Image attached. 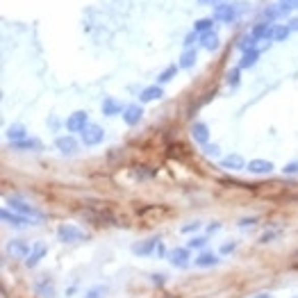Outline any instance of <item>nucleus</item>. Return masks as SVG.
Here are the masks:
<instances>
[{
	"instance_id": "f257e3e1",
	"label": "nucleus",
	"mask_w": 298,
	"mask_h": 298,
	"mask_svg": "<svg viewBox=\"0 0 298 298\" xmlns=\"http://www.w3.org/2000/svg\"><path fill=\"white\" fill-rule=\"evenodd\" d=\"M239 16V7L234 3H219L214 5V12H212V18L219 23H232L234 18Z\"/></svg>"
},
{
	"instance_id": "f03ea898",
	"label": "nucleus",
	"mask_w": 298,
	"mask_h": 298,
	"mask_svg": "<svg viewBox=\"0 0 298 298\" xmlns=\"http://www.w3.org/2000/svg\"><path fill=\"white\" fill-rule=\"evenodd\" d=\"M64 125L68 132H85V128L89 125V112H85V110L73 112V114H68Z\"/></svg>"
},
{
	"instance_id": "7ed1b4c3",
	"label": "nucleus",
	"mask_w": 298,
	"mask_h": 298,
	"mask_svg": "<svg viewBox=\"0 0 298 298\" xmlns=\"http://www.w3.org/2000/svg\"><path fill=\"white\" fill-rule=\"evenodd\" d=\"M9 203V207L14 209V212H18V214H23V216H28V219H32V221H41L43 219V214L39 212L34 205H28V203H23L21 198H9L7 200Z\"/></svg>"
},
{
	"instance_id": "20e7f679",
	"label": "nucleus",
	"mask_w": 298,
	"mask_h": 298,
	"mask_svg": "<svg viewBox=\"0 0 298 298\" xmlns=\"http://www.w3.org/2000/svg\"><path fill=\"white\" fill-rule=\"evenodd\" d=\"M57 239H60L62 243H73V241L85 239V232L77 226H73V223H62V226L57 228Z\"/></svg>"
},
{
	"instance_id": "39448f33",
	"label": "nucleus",
	"mask_w": 298,
	"mask_h": 298,
	"mask_svg": "<svg viewBox=\"0 0 298 298\" xmlns=\"http://www.w3.org/2000/svg\"><path fill=\"white\" fill-rule=\"evenodd\" d=\"M82 134V144L85 146H98L102 144V139H105V130L100 128V125H96V123H89L85 128V132H80Z\"/></svg>"
},
{
	"instance_id": "423d86ee",
	"label": "nucleus",
	"mask_w": 298,
	"mask_h": 298,
	"mask_svg": "<svg viewBox=\"0 0 298 298\" xmlns=\"http://www.w3.org/2000/svg\"><path fill=\"white\" fill-rule=\"evenodd\" d=\"M123 121L125 125H130V128H134V125L141 123V119H144V107H141V102H132V105H125L123 110Z\"/></svg>"
},
{
	"instance_id": "0eeeda50",
	"label": "nucleus",
	"mask_w": 298,
	"mask_h": 298,
	"mask_svg": "<svg viewBox=\"0 0 298 298\" xmlns=\"http://www.w3.org/2000/svg\"><path fill=\"white\" fill-rule=\"evenodd\" d=\"M169 262L173 264L175 268H187L189 264H192V257H189V248H173V251H169Z\"/></svg>"
},
{
	"instance_id": "6e6552de",
	"label": "nucleus",
	"mask_w": 298,
	"mask_h": 298,
	"mask_svg": "<svg viewBox=\"0 0 298 298\" xmlns=\"http://www.w3.org/2000/svg\"><path fill=\"white\" fill-rule=\"evenodd\" d=\"M55 146H57V150H62L64 155L77 153V139H75V137H71V134L57 137V139H55Z\"/></svg>"
},
{
	"instance_id": "1a4fd4ad",
	"label": "nucleus",
	"mask_w": 298,
	"mask_h": 298,
	"mask_svg": "<svg viewBox=\"0 0 298 298\" xmlns=\"http://www.w3.org/2000/svg\"><path fill=\"white\" fill-rule=\"evenodd\" d=\"M273 169H276V166H273V162H268V159H251L246 166V171H251V173H255V175H268Z\"/></svg>"
},
{
	"instance_id": "9d476101",
	"label": "nucleus",
	"mask_w": 298,
	"mask_h": 298,
	"mask_svg": "<svg viewBox=\"0 0 298 298\" xmlns=\"http://www.w3.org/2000/svg\"><path fill=\"white\" fill-rule=\"evenodd\" d=\"M192 137L194 141L200 146H207L209 144V128L203 123V121H196V123L192 125Z\"/></svg>"
},
{
	"instance_id": "9b49d317",
	"label": "nucleus",
	"mask_w": 298,
	"mask_h": 298,
	"mask_svg": "<svg viewBox=\"0 0 298 298\" xmlns=\"http://www.w3.org/2000/svg\"><path fill=\"white\" fill-rule=\"evenodd\" d=\"M3 221H7V226H14V228H28V223H32V219L23 216L18 212H9V209H3Z\"/></svg>"
},
{
	"instance_id": "f8f14e48",
	"label": "nucleus",
	"mask_w": 298,
	"mask_h": 298,
	"mask_svg": "<svg viewBox=\"0 0 298 298\" xmlns=\"http://www.w3.org/2000/svg\"><path fill=\"white\" fill-rule=\"evenodd\" d=\"M34 289L41 298H55V287L48 280V276H39V280L34 282Z\"/></svg>"
},
{
	"instance_id": "ddd939ff",
	"label": "nucleus",
	"mask_w": 298,
	"mask_h": 298,
	"mask_svg": "<svg viewBox=\"0 0 298 298\" xmlns=\"http://www.w3.org/2000/svg\"><path fill=\"white\" fill-rule=\"evenodd\" d=\"M162 96H164L162 85H150V87H146V89L139 94V100H141V105H144V102L159 100V98H162Z\"/></svg>"
},
{
	"instance_id": "4468645a",
	"label": "nucleus",
	"mask_w": 298,
	"mask_h": 298,
	"mask_svg": "<svg viewBox=\"0 0 298 298\" xmlns=\"http://www.w3.org/2000/svg\"><path fill=\"white\" fill-rule=\"evenodd\" d=\"M123 102L121 100H116V98H112V96H107L105 100H102V114L105 116H116V114H123Z\"/></svg>"
},
{
	"instance_id": "2eb2a0df",
	"label": "nucleus",
	"mask_w": 298,
	"mask_h": 298,
	"mask_svg": "<svg viewBox=\"0 0 298 298\" xmlns=\"http://www.w3.org/2000/svg\"><path fill=\"white\" fill-rule=\"evenodd\" d=\"M246 162H243V157L241 155H228V157H223L221 159V169H226V171H243L246 169Z\"/></svg>"
},
{
	"instance_id": "dca6fc26",
	"label": "nucleus",
	"mask_w": 298,
	"mask_h": 298,
	"mask_svg": "<svg viewBox=\"0 0 298 298\" xmlns=\"http://www.w3.org/2000/svg\"><path fill=\"white\" fill-rule=\"evenodd\" d=\"M159 239L153 237V239H144V241H137L132 243V253L134 255H148V253H153L155 248H157Z\"/></svg>"
},
{
	"instance_id": "f3484780",
	"label": "nucleus",
	"mask_w": 298,
	"mask_h": 298,
	"mask_svg": "<svg viewBox=\"0 0 298 298\" xmlns=\"http://www.w3.org/2000/svg\"><path fill=\"white\" fill-rule=\"evenodd\" d=\"M14 150H30V153H39V150H43V144L39 139H23V141H12Z\"/></svg>"
},
{
	"instance_id": "a211bd4d",
	"label": "nucleus",
	"mask_w": 298,
	"mask_h": 298,
	"mask_svg": "<svg viewBox=\"0 0 298 298\" xmlns=\"http://www.w3.org/2000/svg\"><path fill=\"white\" fill-rule=\"evenodd\" d=\"M219 46H221V41H219V34H216V32L209 30V32L200 34V48H205V50L214 52Z\"/></svg>"
},
{
	"instance_id": "6ab92c4d",
	"label": "nucleus",
	"mask_w": 298,
	"mask_h": 298,
	"mask_svg": "<svg viewBox=\"0 0 298 298\" xmlns=\"http://www.w3.org/2000/svg\"><path fill=\"white\" fill-rule=\"evenodd\" d=\"M196 62H198V50H196V48H187V50L180 55L178 66L180 68H194V66H196Z\"/></svg>"
},
{
	"instance_id": "aec40b11",
	"label": "nucleus",
	"mask_w": 298,
	"mask_h": 298,
	"mask_svg": "<svg viewBox=\"0 0 298 298\" xmlns=\"http://www.w3.org/2000/svg\"><path fill=\"white\" fill-rule=\"evenodd\" d=\"M32 248L28 246L23 239H14L12 243H9V253H12L14 257H23V260H28V255H30Z\"/></svg>"
},
{
	"instance_id": "412c9836",
	"label": "nucleus",
	"mask_w": 298,
	"mask_h": 298,
	"mask_svg": "<svg viewBox=\"0 0 298 298\" xmlns=\"http://www.w3.org/2000/svg\"><path fill=\"white\" fill-rule=\"evenodd\" d=\"M46 243H34L32 246V251H30V255H28V260H25V266H37L39 264V260H41L43 255H46Z\"/></svg>"
},
{
	"instance_id": "4be33fe9",
	"label": "nucleus",
	"mask_w": 298,
	"mask_h": 298,
	"mask_svg": "<svg viewBox=\"0 0 298 298\" xmlns=\"http://www.w3.org/2000/svg\"><path fill=\"white\" fill-rule=\"evenodd\" d=\"M257 60H260V50L257 48H251V50H246L241 55V60H239V68H251L257 64Z\"/></svg>"
},
{
	"instance_id": "5701e85b",
	"label": "nucleus",
	"mask_w": 298,
	"mask_h": 298,
	"mask_svg": "<svg viewBox=\"0 0 298 298\" xmlns=\"http://www.w3.org/2000/svg\"><path fill=\"white\" fill-rule=\"evenodd\" d=\"M194 264H196L198 268H209V266L219 264V257L214 255V253H200L196 260H194Z\"/></svg>"
},
{
	"instance_id": "b1692460",
	"label": "nucleus",
	"mask_w": 298,
	"mask_h": 298,
	"mask_svg": "<svg viewBox=\"0 0 298 298\" xmlns=\"http://www.w3.org/2000/svg\"><path fill=\"white\" fill-rule=\"evenodd\" d=\"M7 139L9 141H23V139H28V132H25V128H23L21 123H16V125H9L7 128Z\"/></svg>"
},
{
	"instance_id": "393cba45",
	"label": "nucleus",
	"mask_w": 298,
	"mask_h": 298,
	"mask_svg": "<svg viewBox=\"0 0 298 298\" xmlns=\"http://www.w3.org/2000/svg\"><path fill=\"white\" fill-rule=\"evenodd\" d=\"M260 41V39L255 37V34H243L241 39H239V43H237V48L241 52H246V50H251V48H255V43Z\"/></svg>"
},
{
	"instance_id": "a878e982",
	"label": "nucleus",
	"mask_w": 298,
	"mask_h": 298,
	"mask_svg": "<svg viewBox=\"0 0 298 298\" xmlns=\"http://www.w3.org/2000/svg\"><path fill=\"white\" fill-rule=\"evenodd\" d=\"M178 68H180V66H175V64L166 66L164 71L157 75V85H166V82H171V80L175 77V73H178Z\"/></svg>"
},
{
	"instance_id": "bb28decb",
	"label": "nucleus",
	"mask_w": 298,
	"mask_h": 298,
	"mask_svg": "<svg viewBox=\"0 0 298 298\" xmlns=\"http://www.w3.org/2000/svg\"><path fill=\"white\" fill-rule=\"evenodd\" d=\"M291 34V30L287 25H280V23H273V41H287V37Z\"/></svg>"
},
{
	"instance_id": "cd10ccee",
	"label": "nucleus",
	"mask_w": 298,
	"mask_h": 298,
	"mask_svg": "<svg viewBox=\"0 0 298 298\" xmlns=\"http://www.w3.org/2000/svg\"><path fill=\"white\" fill-rule=\"evenodd\" d=\"M212 25H214V18H212V16H207V18H198V21L194 23V30H196L198 34H205V32L212 30Z\"/></svg>"
},
{
	"instance_id": "c85d7f7f",
	"label": "nucleus",
	"mask_w": 298,
	"mask_h": 298,
	"mask_svg": "<svg viewBox=\"0 0 298 298\" xmlns=\"http://www.w3.org/2000/svg\"><path fill=\"white\" fill-rule=\"evenodd\" d=\"M239 71H241V68H230V71L226 73V82L230 87H239V77H241V73Z\"/></svg>"
},
{
	"instance_id": "c756f323",
	"label": "nucleus",
	"mask_w": 298,
	"mask_h": 298,
	"mask_svg": "<svg viewBox=\"0 0 298 298\" xmlns=\"http://www.w3.org/2000/svg\"><path fill=\"white\" fill-rule=\"evenodd\" d=\"M203 150H205V155H207V157H219V155H221V148H219L216 144H207V146H203Z\"/></svg>"
},
{
	"instance_id": "7c9ffc66",
	"label": "nucleus",
	"mask_w": 298,
	"mask_h": 298,
	"mask_svg": "<svg viewBox=\"0 0 298 298\" xmlns=\"http://www.w3.org/2000/svg\"><path fill=\"white\" fill-rule=\"evenodd\" d=\"M196 41H200V34L196 30H192L187 37H184V46H187V48H194V43H196Z\"/></svg>"
},
{
	"instance_id": "2f4dec72",
	"label": "nucleus",
	"mask_w": 298,
	"mask_h": 298,
	"mask_svg": "<svg viewBox=\"0 0 298 298\" xmlns=\"http://www.w3.org/2000/svg\"><path fill=\"white\" fill-rule=\"evenodd\" d=\"M205 243H207V239H205V237H192L187 241V248H203Z\"/></svg>"
},
{
	"instance_id": "473e14b6",
	"label": "nucleus",
	"mask_w": 298,
	"mask_h": 298,
	"mask_svg": "<svg viewBox=\"0 0 298 298\" xmlns=\"http://www.w3.org/2000/svg\"><path fill=\"white\" fill-rule=\"evenodd\" d=\"M285 175H296L298 173V162H289V164H285Z\"/></svg>"
},
{
	"instance_id": "72a5a7b5",
	"label": "nucleus",
	"mask_w": 298,
	"mask_h": 298,
	"mask_svg": "<svg viewBox=\"0 0 298 298\" xmlns=\"http://www.w3.org/2000/svg\"><path fill=\"white\" fill-rule=\"evenodd\" d=\"M153 285H157V287L166 285V276H164V273H153Z\"/></svg>"
},
{
	"instance_id": "f704fd0d",
	"label": "nucleus",
	"mask_w": 298,
	"mask_h": 298,
	"mask_svg": "<svg viewBox=\"0 0 298 298\" xmlns=\"http://www.w3.org/2000/svg\"><path fill=\"white\" fill-rule=\"evenodd\" d=\"M100 294H105V289H102V287H94V289L87 291L85 298H100Z\"/></svg>"
},
{
	"instance_id": "c9c22d12",
	"label": "nucleus",
	"mask_w": 298,
	"mask_h": 298,
	"mask_svg": "<svg viewBox=\"0 0 298 298\" xmlns=\"http://www.w3.org/2000/svg\"><path fill=\"white\" fill-rule=\"evenodd\" d=\"M234 248H237V243H234V241H228V243H223V246H221V255H228V253H232Z\"/></svg>"
},
{
	"instance_id": "e433bc0d",
	"label": "nucleus",
	"mask_w": 298,
	"mask_h": 298,
	"mask_svg": "<svg viewBox=\"0 0 298 298\" xmlns=\"http://www.w3.org/2000/svg\"><path fill=\"white\" fill-rule=\"evenodd\" d=\"M287 28H289L291 32H298V16H291L289 21H287Z\"/></svg>"
},
{
	"instance_id": "4c0bfd02",
	"label": "nucleus",
	"mask_w": 298,
	"mask_h": 298,
	"mask_svg": "<svg viewBox=\"0 0 298 298\" xmlns=\"http://www.w3.org/2000/svg\"><path fill=\"white\" fill-rule=\"evenodd\" d=\"M198 228H200V223L194 221V223H189V226H182V232H194V230H198Z\"/></svg>"
},
{
	"instance_id": "58836bf2",
	"label": "nucleus",
	"mask_w": 298,
	"mask_h": 298,
	"mask_svg": "<svg viewBox=\"0 0 298 298\" xmlns=\"http://www.w3.org/2000/svg\"><path fill=\"white\" fill-rule=\"evenodd\" d=\"M255 223H257V219L253 216V219H241V223H239V226H241V228H248V226H255Z\"/></svg>"
},
{
	"instance_id": "ea45409f",
	"label": "nucleus",
	"mask_w": 298,
	"mask_h": 298,
	"mask_svg": "<svg viewBox=\"0 0 298 298\" xmlns=\"http://www.w3.org/2000/svg\"><path fill=\"white\" fill-rule=\"evenodd\" d=\"M155 253H157L159 257H162V255H169V253H166V248H164V243H162V241L157 243V248H155Z\"/></svg>"
},
{
	"instance_id": "a19ab883",
	"label": "nucleus",
	"mask_w": 298,
	"mask_h": 298,
	"mask_svg": "<svg viewBox=\"0 0 298 298\" xmlns=\"http://www.w3.org/2000/svg\"><path fill=\"white\" fill-rule=\"evenodd\" d=\"M273 237H276V234H273V232H266L264 237H262V243H268V241H271Z\"/></svg>"
},
{
	"instance_id": "79ce46f5",
	"label": "nucleus",
	"mask_w": 298,
	"mask_h": 298,
	"mask_svg": "<svg viewBox=\"0 0 298 298\" xmlns=\"http://www.w3.org/2000/svg\"><path fill=\"white\" fill-rule=\"evenodd\" d=\"M219 228H221V223H212V226H209V228H207V230H209V232H216V230H219Z\"/></svg>"
},
{
	"instance_id": "37998d69",
	"label": "nucleus",
	"mask_w": 298,
	"mask_h": 298,
	"mask_svg": "<svg viewBox=\"0 0 298 298\" xmlns=\"http://www.w3.org/2000/svg\"><path fill=\"white\" fill-rule=\"evenodd\" d=\"M198 3L200 5H212V7H214V0H198Z\"/></svg>"
},
{
	"instance_id": "c03bdc74",
	"label": "nucleus",
	"mask_w": 298,
	"mask_h": 298,
	"mask_svg": "<svg viewBox=\"0 0 298 298\" xmlns=\"http://www.w3.org/2000/svg\"><path fill=\"white\" fill-rule=\"evenodd\" d=\"M255 298H271V296H268V294H257Z\"/></svg>"
},
{
	"instance_id": "a18cd8bd",
	"label": "nucleus",
	"mask_w": 298,
	"mask_h": 298,
	"mask_svg": "<svg viewBox=\"0 0 298 298\" xmlns=\"http://www.w3.org/2000/svg\"><path fill=\"white\" fill-rule=\"evenodd\" d=\"M287 3H291V5H294V3H298V0H287Z\"/></svg>"
},
{
	"instance_id": "49530a36",
	"label": "nucleus",
	"mask_w": 298,
	"mask_h": 298,
	"mask_svg": "<svg viewBox=\"0 0 298 298\" xmlns=\"http://www.w3.org/2000/svg\"><path fill=\"white\" fill-rule=\"evenodd\" d=\"M296 9H298V3H296Z\"/></svg>"
}]
</instances>
